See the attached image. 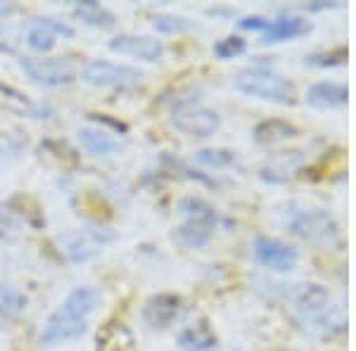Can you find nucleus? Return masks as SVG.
I'll list each match as a JSON object with an SVG mask.
<instances>
[{
  "label": "nucleus",
  "mask_w": 356,
  "mask_h": 351,
  "mask_svg": "<svg viewBox=\"0 0 356 351\" xmlns=\"http://www.w3.org/2000/svg\"><path fill=\"white\" fill-rule=\"evenodd\" d=\"M97 302H100L97 290H93V287H76L65 299V304L48 318V323H45L41 332V342L48 344V347H55V344H65L81 337L86 327H88V318L97 309Z\"/></svg>",
  "instance_id": "1"
},
{
  "label": "nucleus",
  "mask_w": 356,
  "mask_h": 351,
  "mask_svg": "<svg viewBox=\"0 0 356 351\" xmlns=\"http://www.w3.org/2000/svg\"><path fill=\"white\" fill-rule=\"evenodd\" d=\"M235 85L245 95L259 97V100L278 102V105H290L295 97V88L288 79L271 72L266 67H247L235 76Z\"/></svg>",
  "instance_id": "2"
},
{
  "label": "nucleus",
  "mask_w": 356,
  "mask_h": 351,
  "mask_svg": "<svg viewBox=\"0 0 356 351\" xmlns=\"http://www.w3.org/2000/svg\"><path fill=\"white\" fill-rule=\"evenodd\" d=\"M288 228L304 243H312L318 247H337L342 243L340 226L328 211L323 209H302L295 211L288 221Z\"/></svg>",
  "instance_id": "3"
},
{
  "label": "nucleus",
  "mask_w": 356,
  "mask_h": 351,
  "mask_svg": "<svg viewBox=\"0 0 356 351\" xmlns=\"http://www.w3.org/2000/svg\"><path fill=\"white\" fill-rule=\"evenodd\" d=\"M114 240V233L107 228H79V230H67L60 235V247L65 252V256L72 263H83L88 259L97 256L102 252V247L110 245Z\"/></svg>",
  "instance_id": "4"
},
{
  "label": "nucleus",
  "mask_w": 356,
  "mask_h": 351,
  "mask_svg": "<svg viewBox=\"0 0 356 351\" xmlns=\"http://www.w3.org/2000/svg\"><path fill=\"white\" fill-rule=\"evenodd\" d=\"M19 67L24 74L38 85H48V88H62V85H72L76 79V69L69 60L62 57H22Z\"/></svg>",
  "instance_id": "5"
},
{
  "label": "nucleus",
  "mask_w": 356,
  "mask_h": 351,
  "mask_svg": "<svg viewBox=\"0 0 356 351\" xmlns=\"http://www.w3.org/2000/svg\"><path fill=\"white\" fill-rule=\"evenodd\" d=\"M83 79L90 85H102V88H134L140 83L143 72L126 65H114V62H88L83 69Z\"/></svg>",
  "instance_id": "6"
},
{
  "label": "nucleus",
  "mask_w": 356,
  "mask_h": 351,
  "mask_svg": "<svg viewBox=\"0 0 356 351\" xmlns=\"http://www.w3.org/2000/svg\"><path fill=\"white\" fill-rule=\"evenodd\" d=\"M171 124H174L181 133H186L191 138H209L219 131L221 119H219V114L209 107L186 105V107L176 109Z\"/></svg>",
  "instance_id": "7"
},
{
  "label": "nucleus",
  "mask_w": 356,
  "mask_h": 351,
  "mask_svg": "<svg viewBox=\"0 0 356 351\" xmlns=\"http://www.w3.org/2000/svg\"><path fill=\"white\" fill-rule=\"evenodd\" d=\"M254 256L261 266L278 270V273H285V270H292L297 266V250L275 238H261L254 240Z\"/></svg>",
  "instance_id": "8"
},
{
  "label": "nucleus",
  "mask_w": 356,
  "mask_h": 351,
  "mask_svg": "<svg viewBox=\"0 0 356 351\" xmlns=\"http://www.w3.org/2000/svg\"><path fill=\"white\" fill-rule=\"evenodd\" d=\"M57 36H74V28L62 24V22L53 19V17H43V19H36L31 26H29L26 33V43L31 50H38V53H48L50 48L55 45Z\"/></svg>",
  "instance_id": "9"
},
{
  "label": "nucleus",
  "mask_w": 356,
  "mask_h": 351,
  "mask_svg": "<svg viewBox=\"0 0 356 351\" xmlns=\"http://www.w3.org/2000/svg\"><path fill=\"white\" fill-rule=\"evenodd\" d=\"M110 50H114V53H119V55L138 57V60H145V62H157V60H162V55H164V45L159 41H152V38H147V36H131V33L112 38Z\"/></svg>",
  "instance_id": "10"
},
{
  "label": "nucleus",
  "mask_w": 356,
  "mask_h": 351,
  "mask_svg": "<svg viewBox=\"0 0 356 351\" xmlns=\"http://www.w3.org/2000/svg\"><path fill=\"white\" fill-rule=\"evenodd\" d=\"M181 313V297L178 295H157L147 299L145 309H143V318L150 327H169Z\"/></svg>",
  "instance_id": "11"
},
{
  "label": "nucleus",
  "mask_w": 356,
  "mask_h": 351,
  "mask_svg": "<svg viewBox=\"0 0 356 351\" xmlns=\"http://www.w3.org/2000/svg\"><path fill=\"white\" fill-rule=\"evenodd\" d=\"M347 100H349L347 85L337 81H318L309 85L307 90V102L316 109H335L347 105Z\"/></svg>",
  "instance_id": "12"
},
{
  "label": "nucleus",
  "mask_w": 356,
  "mask_h": 351,
  "mask_svg": "<svg viewBox=\"0 0 356 351\" xmlns=\"http://www.w3.org/2000/svg\"><path fill=\"white\" fill-rule=\"evenodd\" d=\"M95 351H136V337L124 323H105L97 330Z\"/></svg>",
  "instance_id": "13"
},
{
  "label": "nucleus",
  "mask_w": 356,
  "mask_h": 351,
  "mask_svg": "<svg viewBox=\"0 0 356 351\" xmlns=\"http://www.w3.org/2000/svg\"><path fill=\"white\" fill-rule=\"evenodd\" d=\"M312 31V24L302 17H278L273 19L268 28L264 31V43H280V41H290V38H300L304 33Z\"/></svg>",
  "instance_id": "14"
},
{
  "label": "nucleus",
  "mask_w": 356,
  "mask_h": 351,
  "mask_svg": "<svg viewBox=\"0 0 356 351\" xmlns=\"http://www.w3.org/2000/svg\"><path fill=\"white\" fill-rule=\"evenodd\" d=\"M79 140H81V145L88 149L90 154H100V157L114 154L122 149V142L112 133H107V131H102V129H93V126H86V129L79 131Z\"/></svg>",
  "instance_id": "15"
},
{
  "label": "nucleus",
  "mask_w": 356,
  "mask_h": 351,
  "mask_svg": "<svg viewBox=\"0 0 356 351\" xmlns=\"http://www.w3.org/2000/svg\"><path fill=\"white\" fill-rule=\"evenodd\" d=\"M292 302L302 313H318L328 307V292L321 285H295Z\"/></svg>",
  "instance_id": "16"
},
{
  "label": "nucleus",
  "mask_w": 356,
  "mask_h": 351,
  "mask_svg": "<svg viewBox=\"0 0 356 351\" xmlns=\"http://www.w3.org/2000/svg\"><path fill=\"white\" fill-rule=\"evenodd\" d=\"M297 129L290 122H283V119H268V122H261L254 129V138L261 145H278V142H285L290 138H295Z\"/></svg>",
  "instance_id": "17"
},
{
  "label": "nucleus",
  "mask_w": 356,
  "mask_h": 351,
  "mask_svg": "<svg viewBox=\"0 0 356 351\" xmlns=\"http://www.w3.org/2000/svg\"><path fill=\"white\" fill-rule=\"evenodd\" d=\"M178 342H181V347H186L188 351H211L216 344V335L202 320V323L183 330L181 337H178Z\"/></svg>",
  "instance_id": "18"
},
{
  "label": "nucleus",
  "mask_w": 356,
  "mask_h": 351,
  "mask_svg": "<svg viewBox=\"0 0 356 351\" xmlns=\"http://www.w3.org/2000/svg\"><path fill=\"white\" fill-rule=\"evenodd\" d=\"M181 211L186 214L188 223H195V226H202V228H209V230H214L216 221H219L216 211L211 209L209 204L202 202V199H195V197L183 199V202H181Z\"/></svg>",
  "instance_id": "19"
},
{
  "label": "nucleus",
  "mask_w": 356,
  "mask_h": 351,
  "mask_svg": "<svg viewBox=\"0 0 356 351\" xmlns=\"http://www.w3.org/2000/svg\"><path fill=\"white\" fill-rule=\"evenodd\" d=\"M74 15L79 17L81 22L90 26H100V28H112L114 26V15L110 10H105L102 5L93 3V0H86V3H79L76 8H74Z\"/></svg>",
  "instance_id": "20"
},
{
  "label": "nucleus",
  "mask_w": 356,
  "mask_h": 351,
  "mask_svg": "<svg viewBox=\"0 0 356 351\" xmlns=\"http://www.w3.org/2000/svg\"><path fill=\"white\" fill-rule=\"evenodd\" d=\"M24 297L15 290V287L5 285L0 280V325L8 323V320L17 318V316L24 311Z\"/></svg>",
  "instance_id": "21"
},
{
  "label": "nucleus",
  "mask_w": 356,
  "mask_h": 351,
  "mask_svg": "<svg viewBox=\"0 0 356 351\" xmlns=\"http://www.w3.org/2000/svg\"><path fill=\"white\" fill-rule=\"evenodd\" d=\"M209 238H211V230L195 226V223H186V226H181L174 233V240L183 247H204L209 243Z\"/></svg>",
  "instance_id": "22"
},
{
  "label": "nucleus",
  "mask_w": 356,
  "mask_h": 351,
  "mask_svg": "<svg viewBox=\"0 0 356 351\" xmlns=\"http://www.w3.org/2000/svg\"><path fill=\"white\" fill-rule=\"evenodd\" d=\"M197 162L204 166H231L235 162V154L228 152V149H200L197 152Z\"/></svg>",
  "instance_id": "23"
},
{
  "label": "nucleus",
  "mask_w": 356,
  "mask_h": 351,
  "mask_svg": "<svg viewBox=\"0 0 356 351\" xmlns=\"http://www.w3.org/2000/svg\"><path fill=\"white\" fill-rule=\"evenodd\" d=\"M245 53V41L240 36H228L214 45V55L221 57V60H231V57H238Z\"/></svg>",
  "instance_id": "24"
},
{
  "label": "nucleus",
  "mask_w": 356,
  "mask_h": 351,
  "mask_svg": "<svg viewBox=\"0 0 356 351\" xmlns=\"http://www.w3.org/2000/svg\"><path fill=\"white\" fill-rule=\"evenodd\" d=\"M154 28L162 31V33H176V31H186V28H191V22L183 19V17L162 15V17H154Z\"/></svg>",
  "instance_id": "25"
},
{
  "label": "nucleus",
  "mask_w": 356,
  "mask_h": 351,
  "mask_svg": "<svg viewBox=\"0 0 356 351\" xmlns=\"http://www.w3.org/2000/svg\"><path fill=\"white\" fill-rule=\"evenodd\" d=\"M344 60H347V50H344V48H337L335 53L314 55V57H309L307 62H312V65H318V67H335V65H342Z\"/></svg>",
  "instance_id": "26"
},
{
  "label": "nucleus",
  "mask_w": 356,
  "mask_h": 351,
  "mask_svg": "<svg viewBox=\"0 0 356 351\" xmlns=\"http://www.w3.org/2000/svg\"><path fill=\"white\" fill-rule=\"evenodd\" d=\"M268 24H271V19H266V17H259V15L243 17V19H240V26H243V28H252V31H266Z\"/></svg>",
  "instance_id": "27"
},
{
  "label": "nucleus",
  "mask_w": 356,
  "mask_h": 351,
  "mask_svg": "<svg viewBox=\"0 0 356 351\" xmlns=\"http://www.w3.org/2000/svg\"><path fill=\"white\" fill-rule=\"evenodd\" d=\"M10 10H15L13 5H5V3H0V13H10Z\"/></svg>",
  "instance_id": "28"
}]
</instances>
